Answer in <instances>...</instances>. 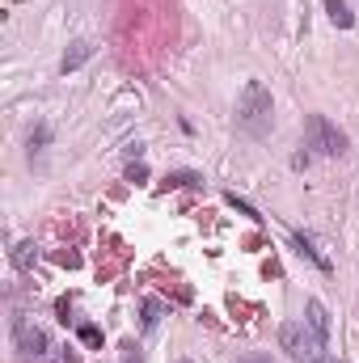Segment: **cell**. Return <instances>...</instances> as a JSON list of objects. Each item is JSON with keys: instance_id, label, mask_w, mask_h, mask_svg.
<instances>
[{"instance_id": "6da1fadb", "label": "cell", "mask_w": 359, "mask_h": 363, "mask_svg": "<svg viewBox=\"0 0 359 363\" xmlns=\"http://www.w3.org/2000/svg\"><path fill=\"white\" fill-rule=\"evenodd\" d=\"M275 123V101H270V89L263 81H250L241 97H237V127L250 135V140H263Z\"/></svg>"}, {"instance_id": "7a4b0ae2", "label": "cell", "mask_w": 359, "mask_h": 363, "mask_svg": "<svg viewBox=\"0 0 359 363\" xmlns=\"http://www.w3.org/2000/svg\"><path fill=\"white\" fill-rule=\"evenodd\" d=\"M279 347H283L296 363H321L326 359V338H317L309 321H287V325H279Z\"/></svg>"}, {"instance_id": "3957f363", "label": "cell", "mask_w": 359, "mask_h": 363, "mask_svg": "<svg viewBox=\"0 0 359 363\" xmlns=\"http://www.w3.org/2000/svg\"><path fill=\"white\" fill-rule=\"evenodd\" d=\"M304 148H313L317 157H343L347 152V135L326 114H313L309 127H304Z\"/></svg>"}, {"instance_id": "277c9868", "label": "cell", "mask_w": 359, "mask_h": 363, "mask_svg": "<svg viewBox=\"0 0 359 363\" xmlns=\"http://www.w3.org/2000/svg\"><path fill=\"white\" fill-rule=\"evenodd\" d=\"M13 342H17V351H21V359L26 363H34L38 355H47L55 342H51V334L47 330H38V325H30L26 317H17L13 321Z\"/></svg>"}, {"instance_id": "5b68a950", "label": "cell", "mask_w": 359, "mask_h": 363, "mask_svg": "<svg viewBox=\"0 0 359 363\" xmlns=\"http://www.w3.org/2000/svg\"><path fill=\"white\" fill-rule=\"evenodd\" d=\"M304 321L313 325V334H317V338H326V342H330V313H326V304H321V300H309V304H304Z\"/></svg>"}, {"instance_id": "8992f818", "label": "cell", "mask_w": 359, "mask_h": 363, "mask_svg": "<svg viewBox=\"0 0 359 363\" xmlns=\"http://www.w3.org/2000/svg\"><path fill=\"white\" fill-rule=\"evenodd\" d=\"M292 241H296V250H300V254H304V258H309L317 271H330V258H326V254L313 245V237H309V233H292Z\"/></svg>"}, {"instance_id": "52a82bcc", "label": "cell", "mask_w": 359, "mask_h": 363, "mask_svg": "<svg viewBox=\"0 0 359 363\" xmlns=\"http://www.w3.org/2000/svg\"><path fill=\"white\" fill-rule=\"evenodd\" d=\"M89 55H93V43H85V38H81V43H72V47L64 51V64H60V68H64V72H77Z\"/></svg>"}, {"instance_id": "ba28073f", "label": "cell", "mask_w": 359, "mask_h": 363, "mask_svg": "<svg viewBox=\"0 0 359 363\" xmlns=\"http://www.w3.org/2000/svg\"><path fill=\"white\" fill-rule=\"evenodd\" d=\"M326 13H330V21H334L338 30H351V26H355V13H351L347 0H326Z\"/></svg>"}, {"instance_id": "9c48e42d", "label": "cell", "mask_w": 359, "mask_h": 363, "mask_svg": "<svg viewBox=\"0 0 359 363\" xmlns=\"http://www.w3.org/2000/svg\"><path fill=\"white\" fill-rule=\"evenodd\" d=\"M47 144H51V127H34V131H30V140H26L30 161H38V157L47 152Z\"/></svg>"}, {"instance_id": "30bf717a", "label": "cell", "mask_w": 359, "mask_h": 363, "mask_svg": "<svg viewBox=\"0 0 359 363\" xmlns=\"http://www.w3.org/2000/svg\"><path fill=\"white\" fill-rule=\"evenodd\" d=\"M199 174H190V169H178V174H170V178H165V186H199Z\"/></svg>"}, {"instance_id": "8fae6325", "label": "cell", "mask_w": 359, "mask_h": 363, "mask_svg": "<svg viewBox=\"0 0 359 363\" xmlns=\"http://www.w3.org/2000/svg\"><path fill=\"white\" fill-rule=\"evenodd\" d=\"M81 342L85 347H101V330L97 325H81Z\"/></svg>"}, {"instance_id": "7c38bea8", "label": "cell", "mask_w": 359, "mask_h": 363, "mask_svg": "<svg viewBox=\"0 0 359 363\" xmlns=\"http://www.w3.org/2000/svg\"><path fill=\"white\" fill-rule=\"evenodd\" d=\"M157 317H161V304H157V300H148V304H144V330H153V325H157Z\"/></svg>"}, {"instance_id": "4fadbf2b", "label": "cell", "mask_w": 359, "mask_h": 363, "mask_svg": "<svg viewBox=\"0 0 359 363\" xmlns=\"http://www.w3.org/2000/svg\"><path fill=\"white\" fill-rule=\"evenodd\" d=\"M118 363H144V351H140L136 342H127V347H123V355H118Z\"/></svg>"}, {"instance_id": "5bb4252c", "label": "cell", "mask_w": 359, "mask_h": 363, "mask_svg": "<svg viewBox=\"0 0 359 363\" xmlns=\"http://www.w3.org/2000/svg\"><path fill=\"white\" fill-rule=\"evenodd\" d=\"M228 203H233V207H237L241 216H254V220H263V216H258V211H254V207H250L245 199H237V194H228Z\"/></svg>"}, {"instance_id": "9a60e30c", "label": "cell", "mask_w": 359, "mask_h": 363, "mask_svg": "<svg viewBox=\"0 0 359 363\" xmlns=\"http://www.w3.org/2000/svg\"><path fill=\"white\" fill-rule=\"evenodd\" d=\"M34 363H64V351H60V347H51L47 355H38Z\"/></svg>"}, {"instance_id": "2e32d148", "label": "cell", "mask_w": 359, "mask_h": 363, "mask_svg": "<svg viewBox=\"0 0 359 363\" xmlns=\"http://www.w3.org/2000/svg\"><path fill=\"white\" fill-rule=\"evenodd\" d=\"M127 178H131V182H144V178H148V169H144V165H131V169H127Z\"/></svg>"}, {"instance_id": "e0dca14e", "label": "cell", "mask_w": 359, "mask_h": 363, "mask_svg": "<svg viewBox=\"0 0 359 363\" xmlns=\"http://www.w3.org/2000/svg\"><path fill=\"white\" fill-rule=\"evenodd\" d=\"M245 363H270V359H267V355H250Z\"/></svg>"}, {"instance_id": "ac0fdd59", "label": "cell", "mask_w": 359, "mask_h": 363, "mask_svg": "<svg viewBox=\"0 0 359 363\" xmlns=\"http://www.w3.org/2000/svg\"><path fill=\"white\" fill-rule=\"evenodd\" d=\"M178 363H190V359H178Z\"/></svg>"}, {"instance_id": "d6986e66", "label": "cell", "mask_w": 359, "mask_h": 363, "mask_svg": "<svg viewBox=\"0 0 359 363\" xmlns=\"http://www.w3.org/2000/svg\"><path fill=\"white\" fill-rule=\"evenodd\" d=\"M321 363H330V359H321Z\"/></svg>"}]
</instances>
